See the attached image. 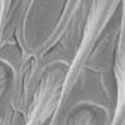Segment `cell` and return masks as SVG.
Returning a JSON list of instances; mask_svg holds the SVG:
<instances>
[{
  "label": "cell",
  "instance_id": "cell-1",
  "mask_svg": "<svg viewBox=\"0 0 125 125\" xmlns=\"http://www.w3.org/2000/svg\"><path fill=\"white\" fill-rule=\"evenodd\" d=\"M120 1L121 0H93L91 1L84 31H83L81 41L78 46L76 54L70 64V68L64 78V81H62L61 101L69 93L80 68L84 65L85 60L90 55L91 49L95 45L103 30L105 29V26L110 21V19L115 13V10L118 9Z\"/></svg>",
  "mask_w": 125,
  "mask_h": 125
},
{
  "label": "cell",
  "instance_id": "cell-2",
  "mask_svg": "<svg viewBox=\"0 0 125 125\" xmlns=\"http://www.w3.org/2000/svg\"><path fill=\"white\" fill-rule=\"evenodd\" d=\"M64 74L58 68L46 71L41 78L33 99L25 125H44L61 104Z\"/></svg>",
  "mask_w": 125,
  "mask_h": 125
},
{
  "label": "cell",
  "instance_id": "cell-3",
  "mask_svg": "<svg viewBox=\"0 0 125 125\" xmlns=\"http://www.w3.org/2000/svg\"><path fill=\"white\" fill-rule=\"evenodd\" d=\"M114 74H115V80H116L118 101H116V109H115V114H114L111 125H119L123 118V111H124V49H123L121 39L119 41V46H118Z\"/></svg>",
  "mask_w": 125,
  "mask_h": 125
},
{
  "label": "cell",
  "instance_id": "cell-4",
  "mask_svg": "<svg viewBox=\"0 0 125 125\" xmlns=\"http://www.w3.org/2000/svg\"><path fill=\"white\" fill-rule=\"evenodd\" d=\"M66 125H95V116L91 110L81 108L69 118Z\"/></svg>",
  "mask_w": 125,
  "mask_h": 125
},
{
  "label": "cell",
  "instance_id": "cell-5",
  "mask_svg": "<svg viewBox=\"0 0 125 125\" xmlns=\"http://www.w3.org/2000/svg\"><path fill=\"white\" fill-rule=\"evenodd\" d=\"M5 88H6V75H5V71L0 69V98L4 94Z\"/></svg>",
  "mask_w": 125,
  "mask_h": 125
},
{
  "label": "cell",
  "instance_id": "cell-6",
  "mask_svg": "<svg viewBox=\"0 0 125 125\" xmlns=\"http://www.w3.org/2000/svg\"><path fill=\"white\" fill-rule=\"evenodd\" d=\"M5 4H6V0H0V34H1V26H3V16H4Z\"/></svg>",
  "mask_w": 125,
  "mask_h": 125
}]
</instances>
